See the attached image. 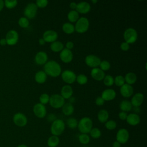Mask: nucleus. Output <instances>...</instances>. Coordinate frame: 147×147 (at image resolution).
I'll use <instances>...</instances> for the list:
<instances>
[{"label":"nucleus","instance_id":"nucleus-1","mask_svg":"<svg viewBox=\"0 0 147 147\" xmlns=\"http://www.w3.org/2000/svg\"><path fill=\"white\" fill-rule=\"evenodd\" d=\"M44 71L52 77H57L61 74V68L60 64L54 60L47 61L44 66Z\"/></svg>","mask_w":147,"mask_h":147},{"label":"nucleus","instance_id":"nucleus-2","mask_svg":"<svg viewBox=\"0 0 147 147\" xmlns=\"http://www.w3.org/2000/svg\"><path fill=\"white\" fill-rule=\"evenodd\" d=\"M92 121L89 117H83L78 122V127L81 133L88 134L92 128Z\"/></svg>","mask_w":147,"mask_h":147},{"label":"nucleus","instance_id":"nucleus-3","mask_svg":"<svg viewBox=\"0 0 147 147\" xmlns=\"http://www.w3.org/2000/svg\"><path fill=\"white\" fill-rule=\"evenodd\" d=\"M65 123L62 119H56L52 122L51 126V132L52 136H60L65 130Z\"/></svg>","mask_w":147,"mask_h":147},{"label":"nucleus","instance_id":"nucleus-4","mask_svg":"<svg viewBox=\"0 0 147 147\" xmlns=\"http://www.w3.org/2000/svg\"><path fill=\"white\" fill-rule=\"evenodd\" d=\"M89 25V21L86 17H80L76 22L75 25L74 26L75 30L79 33H83L88 29Z\"/></svg>","mask_w":147,"mask_h":147},{"label":"nucleus","instance_id":"nucleus-5","mask_svg":"<svg viewBox=\"0 0 147 147\" xmlns=\"http://www.w3.org/2000/svg\"><path fill=\"white\" fill-rule=\"evenodd\" d=\"M123 38L129 44L134 43L138 38V34L136 29L132 28H129L125 30L123 33Z\"/></svg>","mask_w":147,"mask_h":147},{"label":"nucleus","instance_id":"nucleus-6","mask_svg":"<svg viewBox=\"0 0 147 147\" xmlns=\"http://www.w3.org/2000/svg\"><path fill=\"white\" fill-rule=\"evenodd\" d=\"M49 103L55 109H59L65 103L64 99L59 94H53L50 96Z\"/></svg>","mask_w":147,"mask_h":147},{"label":"nucleus","instance_id":"nucleus-7","mask_svg":"<svg viewBox=\"0 0 147 147\" xmlns=\"http://www.w3.org/2000/svg\"><path fill=\"white\" fill-rule=\"evenodd\" d=\"M37 6L34 3H28L24 9V14L25 17L29 19L34 18L37 14Z\"/></svg>","mask_w":147,"mask_h":147},{"label":"nucleus","instance_id":"nucleus-8","mask_svg":"<svg viewBox=\"0 0 147 147\" xmlns=\"http://www.w3.org/2000/svg\"><path fill=\"white\" fill-rule=\"evenodd\" d=\"M61 76L63 80L67 84H68V85L72 84L76 81V75L72 71L69 69L64 70L61 74Z\"/></svg>","mask_w":147,"mask_h":147},{"label":"nucleus","instance_id":"nucleus-9","mask_svg":"<svg viewBox=\"0 0 147 147\" xmlns=\"http://www.w3.org/2000/svg\"><path fill=\"white\" fill-rule=\"evenodd\" d=\"M7 44L9 45H14L16 44L19 39L18 32L15 30H9L5 36Z\"/></svg>","mask_w":147,"mask_h":147},{"label":"nucleus","instance_id":"nucleus-10","mask_svg":"<svg viewBox=\"0 0 147 147\" xmlns=\"http://www.w3.org/2000/svg\"><path fill=\"white\" fill-rule=\"evenodd\" d=\"M129 139V133L125 128L119 129L116 134V141L119 142L121 145L126 144Z\"/></svg>","mask_w":147,"mask_h":147},{"label":"nucleus","instance_id":"nucleus-11","mask_svg":"<svg viewBox=\"0 0 147 147\" xmlns=\"http://www.w3.org/2000/svg\"><path fill=\"white\" fill-rule=\"evenodd\" d=\"M13 121L14 124L18 127H24L28 122V119L26 115L22 113H16L13 116Z\"/></svg>","mask_w":147,"mask_h":147},{"label":"nucleus","instance_id":"nucleus-12","mask_svg":"<svg viewBox=\"0 0 147 147\" xmlns=\"http://www.w3.org/2000/svg\"><path fill=\"white\" fill-rule=\"evenodd\" d=\"M101 62L100 58L94 55H89L85 58V63L87 65L92 68H96L99 66Z\"/></svg>","mask_w":147,"mask_h":147},{"label":"nucleus","instance_id":"nucleus-13","mask_svg":"<svg viewBox=\"0 0 147 147\" xmlns=\"http://www.w3.org/2000/svg\"><path fill=\"white\" fill-rule=\"evenodd\" d=\"M33 111L34 115L39 118H44L47 114V109L45 106L40 103H36L34 105Z\"/></svg>","mask_w":147,"mask_h":147},{"label":"nucleus","instance_id":"nucleus-14","mask_svg":"<svg viewBox=\"0 0 147 147\" xmlns=\"http://www.w3.org/2000/svg\"><path fill=\"white\" fill-rule=\"evenodd\" d=\"M58 37L57 33L53 30H48L44 32L42 38L45 40V42H53L56 41Z\"/></svg>","mask_w":147,"mask_h":147},{"label":"nucleus","instance_id":"nucleus-15","mask_svg":"<svg viewBox=\"0 0 147 147\" xmlns=\"http://www.w3.org/2000/svg\"><path fill=\"white\" fill-rule=\"evenodd\" d=\"M60 58L61 60L65 63H70L73 59V53L71 50L67 48H64L60 53Z\"/></svg>","mask_w":147,"mask_h":147},{"label":"nucleus","instance_id":"nucleus-16","mask_svg":"<svg viewBox=\"0 0 147 147\" xmlns=\"http://www.w3.org/2000/svg\"><path fill=\"white\" fill-rule=\"evenodd\" d=\"M133 88L131 85L125 83L120 87V92L122 96L125 98H129L133 94Z\"/></svg>","mask_w":147,"mask_h":147},{"label":"nucleus","instance_id":"nucleus-17","mask_svg":"<svg viewBox=\"0 0 147 147\" xmlns=\"http://www.w3.org/2000/svg\"><path fill=\"white\" fill-rule=\"evenodd\" d=\"M34 61L38 65H44L48 61L47 53L44 51H40L37 53L34 57Z\"/></svg>","mask_w":147,"mask_h":147},{"label":"nucleus","instance_id":"nucleus-18","mask_svg":"<svg viewBox=\"0 0 147 147\" xmlns=\"http://www.w3.org/2000/svg\"><path fill=\"white\" fill-rule=\"evenodd\" d=\"M116 96V92L114 90L108 88L105 90L101 94V97L105 101H109L113 100Z\"/></svg>","mask_w":147,"mask_h":147},{"label":"nucleus","instance_id":"nucleus-19","mask_svg":"<svg viewBox=\"0 0 147 147\" xmlns=\"http://www.w3.org/2000/svg\"><path fill=\"white\" fill-rule=\"evenodd\" d=\"M144 98V95L142 93L138 92L133 95V96L131 98L130 102L133 107H138L142 104Z\"/></svg>","mask_w":147,"mask_h":147},{"label":"nucleus","instance_id":"nucleus-20","mask_svg":"<svg viewBox=\"0 0 147 147\" xmlns=\"http://www.w3.org/2000/svg\"><path fill=\"white\" fill-rule=\"evenodd\" d=\"M91 9V6L89 3L87 2H80L77 3L76 10L78 13L86 14L90 11Z\"/></svg>","mask_w":147,"mask_h":147},{"label":"nucleus","instance_id":"nucleus-21","mask_svg":"<svg viewBox=\"0 0 147 147\" xmlns=\"http://www.w3.org/2000/svg\"><path fill=\"white\" fill-rule=\"evenodd\" d=\"M91 76L94 79L97 81H100L104 79L105 76V74L104 71H103L100 68L96 67V68H94L91 69Z\"/></svg>","mask_w":147,"mask_h":147},{"label":"nucleus","instance_id":"nucleus-22","mask_svg":"<svg viewBox=\"0 0 147 147\" xmlns=\"http://www.w3.org/2000/svg\"><path fill=\"white\" fill-rule=\"evenodd\" d=\"M140 117L136 113H130L127 115L126 118L127 123L131 126H136L140 122Z\"/></svg>","mask_w":147,"mask_h":147},{"label":"nucleus","instance_id":"nucleus-23","mask_svg":"<svg viewBox=\"0 0 147 147\" xmlns=\"http://www.w3.org/2000/svg\"><path fill=\"white\" fill-rule=\"evenodd\" d=\"M73 94V89L72 87L68 84L63 86L61 90L60 95L65 99H69Z\"/></svg>","mask_w":147,"mask_h":147},{"label":"nucleus","instance_id":"nucleus-24","mask_svg":"<svg viewBox=\"0 0 147 147\" xmlns=\"http://www.w3.org/2000/svg\"><path fill=\"white\" fill-rule=\"evenodd\" d=\"M61 108L63 113L67 116L72 115L74 111V107L70 102L65 103Z\"/></svg>","mask_w":147,"mask_h":147},{"label":"nucleus","instance_id":"nucleus-25","mask_svg":"<svg viewBox=\"0 0 147 147\" xmlns=\"http://www.w3.org/2000/svg\"><path fill=\"white\" fill-rule=\"evenodd\" d=\"M47 75L44 71H39L37 72L34 76L35 81L39 84H42L45 83V82L47 80Z\"/></svg>","mask_w":147,"mask_h":147},{"label":"nucleus","instance_id":"nucleus-26","mask_svg":"<svg viewBox=\"0 0 147 147\" xmlns=\"http://www.w3.org/2000/svg\"><path fill=\"white\" fill-rule=\"evenodd\" d=\"M109 117V114L108 111L106 110L102 109L100 110L97 115L98 121L101 123H105L107 121H108Z\"/></svg>","mask_w":147,"mask_h":147},{"label":"nucleus","instance_id":"nucleus-27","mask_svg":"<svg viewBox=\"0 0 147 147\" xmlns=\"http://www.w3.org/2000/svg\"><path fill=\"white\" fill-rule=\"evenodd\" d=\"M124 78L126 84H128L129 85L134 84L137 81L136 75L134 72H128L127 74H126Z\"/></svg>","mask_w":147,"mask_h":147},{"label":"nucleus","instance_id":"nucleus-28","mask_svg":"<svg viewBox=\"0 0 147 147\" xmlns=\"http://www.w3.org/2000/svg\"><path fill=\"white\" fill-rule=\"evenodd\" d=\"M50 48L54 52H59L64 49V45L60 41H55L51 43Z\"/></svg>","mask_w":147,"mask_h":147},{"label":"nucleus","instance_id":"nucleus-29","mask_svg":"<svg viewBox=\"0 0 147 147\" xmlns=\"http://www.w3.org/2000/svg\"><path fill=\"white\" fill-rule=\"evenodd\" d=\"M133 106L131 102L127 100H122L119 105V108L122 111L128 112L130 111L132 109Z\"/></svg>","mask_w":147,"mask_h":147},{"label":"nucleus","instance_id":"nucleus-30","mask_svg":"<svg viewBox=\"0 0 147 147\" xmlns=\"http://www.w3.org/2000/svg\"><path fill=\"white\" fill-rule=\"evenodd\" d=\"M60 142V140L58 136H52L49 137L47 140V145L49 147H56Z\"/></svg>","mask_w":147,"mask_h":147},{"label":"nucleus","instance_id":"nucleus-31","mask_svg":"<svg viewBox=\"0 0 147 147\" xmlns=\"http://www.w3.org/2000/svg\"><path fill=\"white\" fill-rule=\"evenodd\" d=\"M67 18L71 22H76L79 18V14L76 10H71L67 14Z\"/></svg>","mask_w":147,"mask_h":147},{"label":"nucleus","instance_id":"nucleus-32","mask_svg":"<svg viewBox=\"0 0 147 147\" xmlns=\"http://www.w3.org/2000/svg\"><path fill=\"white\" fill-rule=\"evenodd\" d=\"M63 31L68 34H72L75 31V26L74 25L70 22H65L62 26Z\"/></svg>","mask_w":147,"mask_h":147},{"label":"nucleus","instance_id":"nucleus-33","mask_svg":"<svg viewBox=\"0 0 147 147\" xmlns=\"http://www.w3.org/2000/svg\"><path fill=\"white\" fill-rule=\"evenodd\" d=\"M78 140L83 145H87L90 141V137L88 134L81 133L78 136Z\"/></svg>","mask_w":147,"mask_h":147},{"label":"nucleus","instance_id":"nucleus-34","mask_svg":"<svg viewBox=\"0 0 147 147\" xmlns=\"http://www.w3.org/2000/svg\"><path fill=\"white\" fill-rule=\"evenodd\" d=\"M67 125L68 127L71 129H74L78 127V122L75 118H69L67 121Z\"/></svg>","mask_w":147,"mask_h":147},{"label":"nucleus","instance_id":"nucleus-35","mask_svg":"<svg viewBox=\"0 0 147 147\" xmlns=\"http://www.w3.org/2000/svg\"><path fill=\"white\" fill-rule=\"evenodd\" d=\"M89 133L90 136L94 139H98L101 136V131L97 127L92 128Z\"/></svg>","mask_w":147,"mask_h":147},{"label":"nucleus","instance_id":"nucleus-36","mask_svg":"<svg viewBox=\"0 0 147 147\" xmlns=\"http://www.w3.org/2000/svg\"><path fill=\"white\" fill-rule=\"evenodd\" d=\"M114 83L118 87H121L125 83V78L122 75H118L114 78Z\"/></svg>","mask_w":147,"mask_h":147},{"label":"nucleus","instance_id":"nucleus-37","mask_svg":"<svg viewBox=\"0 0 147 147\" xmlns=\"http://www.w3.org/2000/svg\"><path fill=\"white\" fill-rule=\"evenodd\" d=\"M18 23L19 26L23 28H28L29 25V20L27 18H26L25 17H22L20 18L18 20Z\"/></svg>","mask_w":147,"mask_h":147},{"label":"nucleus","instance_id":"nucleus-38","mask_svg":"<svg viewBox=\"0 0 147 147\" xmlns=\"http://www.w3.org/2000/svg\"><path fill=\"white\" fill-rule=\"evenodd\" d=\"M76 80L77 81L78 84L80 85H84L87 83L88 81V78L85 75L80 74L76 76Z\"/></svg>","mask_w":147,"mask_h":147},{"label":"nucleus","instance_id":"nucleus-39","mask_svg":"<svg viewBox=\"0 0 147 147\" xmlns=\"http://www.w3.org/2000/svg\"><path fill=\"white\" fill-rule=\"evenodd\" d=\"M103 80L104 84L106 86H111L114 84V78L110 75H106Z\"/></svg>","mask_w":147,"mask_h":147},{"label":"nucleus","instance_id":"nucleus-40","mask_svg":"<svg viewBox=\"0 0 147 147\" xmlns=\"http://www.w3.org/2000/svg\"><path fill=\"white\" fill-rule=\"evenodd\" d=\"M105 126L107 129L110 130H114L116 128L117 123L114 120H109V121H107L105 122Z\"/></svg>","mask_w":147,"mask_h":147},{"label":"nucleus","instance_id":"nucleus-41","mask_svg":"<svg viewBox=\"0 0 147 147\" xmlns=\"http://www.w3.org/2000/svg\"><path fill=\"white\" fill-rule=\"evenodd\" d=\"M17 1L16 0H5L4 1V6L7 9H11L15 7L17 5Z\"/></svg>","mask_w":147,"mask_h":147},{"label":"nucleus","instance_id":"nucleus-42","mask_svg":"<svg viewBox=\"0 0 147 147\" xmlns=\"http://www.w3.org/2000/svg\"><path fill=\"white\" fill-rule=\"evenodd\" d=\"M49 98H50V96L48 94H47L46 93L42 94L39 97L40 103L44 105L49 103Z\"/></svg>","mask_w":147,"mask_h":147},{"label":"nucleus","instance_id":"nucleus-43","mask_svg":"<svg viewBox=\"0 0 147 147\" xmlns=\"http://www.w3.org/2000/svg\"><path fill=\"white\" fill-rule=\"evenodd\" d=\"M99 66L100 69H102L103 71H107L110 68V63L107 60H103L101 61Z\"/></svg>","mask_w":147,"mask_h":147},{"label":"nucleus","instance_id":"nucleus-44","mask_svg":"<svg viewBox=\"0 0 147 147\" xmlns=\"http://www.w3.org/2000/svg\"><path fill=\"white\" fill-rule=\"evenodd\" d=\"M48 4V1L47 0H37L36 2V5L37 7L44 8L46 7Z\"/></svg>","mask_w":147,"mask_h":147},{"label":"nucleus","instance_id":"nucleus-45","mask_svg":"<svg viewBox=\"0 0 147 147\" xmlns=\"http://www.w3.org/2000/svg\"><path fill=\"white\" fill-rule=\"evenodd\" d=\"M120 48L123 51H127V50H129V49L130 48V46H129V44L128 43H127L126 42L124 41V42H122L121 44V45H120Z\"/></svg>","mask_w":147,"mask_h":147},{"label":"nucleus","instance_id":"nucleus-46","mask_svg":"<svg viewBox=\"0 0 147 147\" xmlns=\"http://www.w3.org/2000/svg\"><path fill=\"white\" fill-rule=\"evenodd\" d=\"M105 103V100L101 96H98L95 99V104L97 106H102Z\"/></svg>","mask_w":147,"mask_h":147},{"label":"nucleus","instance_id":"nucleus-47","mask_svg":"<svg viewBox=\"0 0 147 147\" xmlns=\"http://www.w3.org/2000/svg\"><path fill=\"white\" fill-rule=\"evenodd\" d=\"M127 113L126 112H124V111H121L118 114V117L119 118V119L122 121H125L126 119V118H127Z\"/></svg>","mask_w":147,"mask_h":147},{"label":"nucleus","instance_id":"nucleus-48","mask_svg":"<svg viewBox=\"0 0 147 147\" xmlns=\"http://www.w3.org/2000/svg\"><path fill=\"white\" fill-rule=\"evenodd\" d=\"M74 44L73 42L70 41H68L65 44V47H66L65 48H67V49H68L69 50H71V49H72L74 48Z\"/></svg>","mask_w":147,"mask_h":147},{"label":"nucleus","instance_id":"nucleus-49","mask_svg":"<svg viewBox=\"0 0 147 147\" xmlns=\"http://www.w3.org/2000/svg\"><path fill=\"white\" fill-rule=\"evenodd\" d=\"M76 6H77V3L74 2H72L70 3L69 4V7L72 9V10H76Z\"/></svg>","mask_w":147,"mask_h":147},{"label":"nucleus","instance_id":"nucleus-50","mask_svg":"<svg viewBox=\"0 0 147 147\" xmlns=\"http://www.w3.org/2000/svg\"><path fill=\"white\" fill-rule=\"evenodd\" d=\"M48 119L49 121L53 122L56 119V117L53 114H49L48 117Z\"/></svg>","mask_w":147,"mask_h":147},{"label":"nucleus","instance_id":"nucleus-51","mask_svg":"<svg viewBox=\"0 0 147 147\" xmlns=\"http://www.w3.org/2000/svg\"><path fill=\"white\" fill-rule=\"evenodd\" d=\"M6 44H7V42H6V40L5 38H2L0 40V45L1 46H5Z\"/></svg>","mask_w":147,"mask_h":147},{"label":"nucleus","instance_id":"nucleus-52","mask_svg":"<svg viewBox=\"0 0 147 147\" xmlns=\"http://www.w3.org/2000/svg\"><path fill=\"white\" fill-rule=\"evenodd\" d=\"M112 146L113 147H121V144L117 141H115L113 142V143L112 144Z\"/></svg>","mask_w":147,"mask_h":147},{"label":"nucleus","instance_id":"nucleus-53","mask_svg":"<svg viewBox=\"0 0 147 147\" xmlns=\"http://www.w3.org/2000/svg\"><path fill=\"white\" fill-rule=\"evenodd\" d=\"M38 42H39V44L40 45H44L45 44V40L42 38H40L38 40Z\"/></svg>","mask_w":147,"mask_h":147},{"label":"nucleus","instance_id":"nucleus-54","mask_svg":"<svg viewBox=\"0 0 147 147\" xmlns=\"http://www.w3.org/2000/svg\"><path fill=\"white\" fill-rule=\"evenodd\" d=\"M4 6V1L2 0H0V11L3 9Z\"/></svg>","mask_w":147,"mask_h":147},{"label":"nucleus","instance_id":"nucleus-55","mask_svg":"<svg viewBox=\"0 0 147 147\" xmlns=\"http://www.w3.org/2000/svg\"><path fill=\"white\" fill-rule=\"evenodd\" d=\"M17 147H28L26 145L24 144H21V145H19L18 146H17Z\"/></svg>","mask_w":147,"mask_h":147},{"label":"nucleus","instance_id":"nucleus-56","mask_svg":"<svg viewBox=\"0 0 147 147\" xmlns=\"http://www.w3.org/2000/svg\"><path fill=\"white\" fill-rule=\"evenodd\" d=\"M98 1H96V0H95V1H94V0H92L91 1V2L92 3H96Z\"/></svg>","mask_w":147,"mask_h":147},{"label":"nucleus","instance_id":"nucleus-57","mask_svg":"<svg viewBox=\"0 0 147 147\" xmlns=\"http://www.w3.org/2000/svg\"><path fill=\"white\" fill-rule=\"evenodd\" d=\"M83 147H88V146H83Z\"/></svg>","mask_w":147,"mask_h":147}]
</instances>
